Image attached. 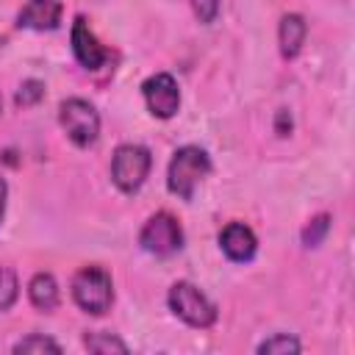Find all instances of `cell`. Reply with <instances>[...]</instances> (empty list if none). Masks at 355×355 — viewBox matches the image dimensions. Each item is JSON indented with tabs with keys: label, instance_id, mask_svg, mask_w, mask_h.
Masks as SVG:
<instances>
[{
	"label": "cell",
	"instance_id": "14",
	"mask_svg": "<svg viewBox=\"0 0 355 355\" xmlns=\"http://www.w3.org/2000/svg\"><path fill=\"white\" fill-rule=\"evenodd\" d=\"M258 352L261 355H294V352H300V341L294 336H288V333H277V336L261 341Z\"/></svg>",
	"mask_w": 355,
	"mask_h": 355
},
{
	"label": "cell",
	"instance_id": "3",
	"mask_svg": "<svg viewBox=\"0 0 355 355\" xmlns=\"http://www.w3.org/2000/svg\"><path fill=\"white\" fill-rule=\"evenodd\" d=\"M169 308L178 319H183L189 327H211L216 322V305L189 280H178L172 288H169Z\"/></svg>",
	"mask_w": 355,
	"mask_h": 355
},
{
	"label": "cell",
	"instance_id": "6",
	"mask_svg": "<svg viewBox=\"0 0 355 355\" xmlns=\"http://www.w3.org/2000/svg\"><path fill=\"white\" fill-rule=\"evenodd\" d=\"M139 244L150 255H172L183 247V230L172 214L158 211L144 222L139 233Z\"/></svg>",
	"mask_w": 355,
	"mask_h": 355
},
{
	"label": "cell",
	"instance_id": "5",
	"mask_svg": "<svg viewBox=\"0 0 355 355\" xmlns=\"http://www.w3.org/2000/svg\"><path fill=\"white\" fill-rule=\"evenodd\" d=\"M58 119H61V128L67 130L69 141L78 144V147H92L100 136V114L83 97L64 100L61 111H58Z\"/></svg>",
	"mask_w": 355,
	"mask_h": 355
},
{
	"label": "cell",
	"instance_id": "12",
	"mask_svg": "<svg viewBox=\"0 0 355 355\" xmlns=\"http://www.w3.org/2000/svg\"><path fill=\"white\" fill-rule=\"evenodd\" d=\"M28 297H31V305H33V308H39V311H44V313L55 311V308H58V297H61L55 277H53L50 272L33 275L31 283H28Z\"/></svg>",
	"mask_w": 355,
	"mask_h": 355
},
{
	"label": "cell",
	"instance_id": "22",
	"mask_svg": "<svg viewBox=\"0 0 355 355\" xmlns=\"http://www.w3.org/2000/svg\"><path fill=\"white\" fill-rule=\"evenodd\" d=\"M0 111H3V100H0Z\"/></svg>",
	"mask_w": 355,
	"mask_h": 355
},
{
	"label": "cell",
	"instance_id": "4",
	"mask_svg": "<svg viewBox=\"0 0 355 355\" xmlns=\"http://www.w3.org/2000/svg\"><path fill=\"white\" fill-rule=\"evenodd\" d=\"M150 166H153V158H150L147 147H141V144H119L114 150V158H111V180H114V186L119 191L133 194L147 180Z\"/></svg>",
	"mask_w": 355,
	"mask_h": 355
},
{
	"label": "cell",
	"instance_id": "15",
	"mask_svg": "<svg viewBox=\"0 0 355 355\" xmlns=\"http://www.w3.org/2000/svg\"><path fill=\"white\" fill-rule=\"evenodd\" d=\"M17 294H19V283H17L14 269L11 266H0V313L8 311L17 302Z\"/></svg>",
	"mask_w": 355,
	"mask_h": 355
},
{
	"label": "cell",
	"instance_id": "7",
	"mask_svg": "<svg viewBox=\"0 0 355 355\" xmlns=\"http://www.w3.org/2000/svg\"><path fill=\"white\" fill-rule=\"evenodd\" d=\"M141 94H144V103H147L150 114L158 116V119H172L180 108V89H178V80L169 72L150 75L141 83Z\"/></svg>",
	"mask_w": 355,
	"mask_h": 355
},
{
	"label": "cell",
	"instance_id": "2",
	"mask_svg": "<svg viewBox=\"0 0 355 355\" xmlns=\"http://www.w3.org/2000/svg\"><path fill=\"white\" fill-rule=\"evenodd\" d=\"M72 300L80 311L92 316H103L114 302V283L103 266H83L72 277Z\"/></svg>",
	"mask_w": 355,
	"mask_h": 355
},
{
	"label": "cell",
	"instance_id": "16",
	"mask_svg": "<svg viewBox=\"0 0 355 355\" xmlns=\"http://www.w3.org/2000/svg\"><path fill=\"white\" fill-rule=\"evenodd\" d=\"M327 230H330V216H327V214L313 216V219L302 227V244H305V247H319V244L324 241Z\"/></svg>",
	"mask_w": 355,
	"mask_h": 355
},
{
	"label": "cell",
	"instance_id": "21",
	"mask_svg": "<svg viewBox=\"0 0 355 355\" xmlns=\"http://www.w3.org/2000/svg\"><path fill=\"white\" fill-rule=\"evenodd\" d=\"M6 200H8V183H6V178H0V222L6 214Z\"/></svg>",
	"mask_w": 355,
	"mask_h": 355
},
{
	"label": "cell",
	"instance_id": "9",
	"mask_svg": "<svg viewBox=\"0 0 355 355\" xmlns=\"http://www.w3.org/2000/svg\"><path fill=\"white\" fill-rule=\"evenodd\" d=\"M219 247H222V252H225L230 261L244 263V261H250V258L255 255L258 239H255V233H252L244 222H230V225H225L222 233H219Z\"/></svg>",
	"mask_w": 355,
	"mask_h": 355
},
{
	"label": "cell",
	"instance_id": "8",
	"mask_svg": "<svg viewBox=\"0 0 355 355\" xmlns=\"http://www.w3.org/2000/svg\"><path fill=\"white\" fill-rule=\"evenodd\" d=\"M69 42H72V53H75V58H78L80 67H86V69H100V67L108 61V50L97 42V36L92 33L89 22H86V17H75Z\"/></svg>",
	"mask_w": 355,
	"mask_h": 355
},
{
	"label": "cell",
	"instance_id": "10",
	"mask_svg": "<svg viewBox=\"0 0 355 355\" xmlns=\"http://www.w3.org/2000/svg\"><path fill=\"white\" fill-rule=\"evenodd\" d=\"M61 22V3L58 0H28L17 17L19 28L31 31H53Z\"/></svg>",
	"mask_w": 355,
	"mask_h": 355
},
{
	"label": "cell",
	"instance_id": "11",
	"mask_svg": "<svg viewBox=\"0 0 355 355\" xmlns=\"http://www.w3.org/2000/svg\"><path fill=\"white\" fill-rule=\"evenodd\" d=\"M305 33H308L305 19H302L300 14H286V17L280 19V28H277L280 55H283V58H297V53L302 50Z\"/></svg>",
	"mask_w": 355,
	"mask_h": 355
},
{
	"label": "cell",
	"instance_id": "13",
	"mask_svg": "<svg viewBox=\"0 0 355 355\" xmlns=\"http://www.w3.org/2000/svg\"><path fill=\"white\" fill-rule=\"evenodd\" d=\"M83 347L89 352H97V355H108V352H128V344L111 333H86L83 336Z\"/></svg>",
	"mask_w": 355,
	"mask_h": 355
},
{
	"label": "cell",
	"instance_id": "19",
	"mask_svg": "<svg viewBox=\"0 0 355 355\" xmlns=\"http://www.w3.org/2000/svg\"><path fill=\"white\" fill-rule=\"evenodd\" d=\"M191 8L200 22H214L219 14V0H191Z\"/></svg>",
	"mask_w": 355,
	"mask_h": 355
},
{
	"label": "cell",
	"instance_id": "17",
	"mask_svg": "<svg viewBox=\"0 0 355 355\" xmlns=\"http://www.w3.org/2000/svg\"><path fill=\"white\" fill-rule=\"evenodd\" d=\"M42 97H44V83L36 80V78H28V80H22V86L17 89L14 103H17L19 108H31V105H36Z\"/></svg>",
	"mask_w": 355,
	"mask_h": 355
},
{
	"label": "cell",
	"instance_id": "1",
	"mask_svg": "<svg viewBox=\"0 0 355 355\" xmlns=\"http://www.w3.org/2000/svg\"><path fill=\"white\" fill-rule=\"evenodd\" d=\"M211 172V158L202 147L186 144L180 150H175L169 169H166V189L180 197V200H191L197 183Z\"/></svg>",
	"mask_w": 355,
	"mask_h": 355
},
{
	"label": "cell",
	"instance_id": "18",
	"mask_svg": "<svg viewBox=\"0 0 355 355\" xmlns=\"http://www.w3.org/2000/svg\"><path fill=\"white\" fill-rule=\"evenodd\" d=\"M14 352L17 355H22V352H61V344H55L47 336H28V338H19L14 344Z\"/></svg>",
	"mask_w": 355,
	"mask_h": 355
},
{
	"label": "cell",
	"instance_id": "20",
	"mask_svg": "<svg viewBox=\"0 0 355 355\" xmlns=\"http://www.w3.org/2000/svg\"><path fill=\"white\" fill-rule=\"evenodd\" d=\"M291 125H294V122H291V114H288L286 108H280V111L275 114V133H277V136H288V133H291Z\"/></svg>",
	"mask_w": 355,
	"mask_h": 355
}]
</instances>
